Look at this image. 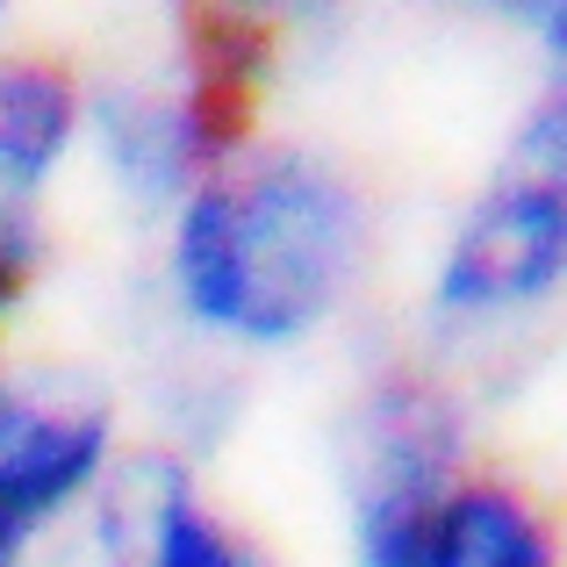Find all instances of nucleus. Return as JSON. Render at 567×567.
Returning a JSON list of instances; mask_svg holds the SVG:
<instances>
[{
	"instance_id": "nucleus-1",
	"label": "nucleus",
	"mask_w": 567,
	"mask_h": 567,
	"mask_svg": "<svg viewBox=\"0 0 567 567\" xmlns=\"http://www.w3.org/2000/svg\"><path fill=\"white\" fill-rule=\"evenodd\" d=\"M152 295L208 360H288L360 317L388 266V194L331 137L266 123L152 223Z\"/></svg>"
},
{
	"instance_id": "nucleus-2",
	"label": "nucleus",
	"mask_w": 567,
	"mask_h": 567,
	"mask_svg": "<svg viewBox=\"0 0 567 567\" xmlns=\"http://www.w3.org/2000/svg\"><path fill=\"white\" fill-rule=\"evenodd\" d=\"M567 295V94L539 65L488 166L445 208L416 274V346L460 381L474 360L525 346Z\"/></svg>"
},
{
	"instance_id": "nucleus-3",
	"label": "nucleus",
	"mask_w": 567,
	"mask_h": 567,
	"mask_svg": "<svg viewBox=\"0 0 567 567\" xmlns=\"http://www.w3.org/2000/svg\"><path fill=\"white\" fill-rule=\"evenodd\" d=\"M280 80L288 58L223 0H166V29L144 58L86 65L80 173L109 208L152 230L194 181L274 123Z\"/></svg>"
},
{
	"instance_id": "nucleus-4",
	"label": "nucleus",
	"mask_w": 567,
	"mask_h": 567,
	"mask_svg": "<svg viewBox=\"0 0 567 567\" xmlns=\"http://www.w3.org/2000/svg\"><path fill=\"white\" fill-rule=\"evenodd\" d=\"M346 532L360 567H410L431 517L474 474V395L424 346L381 352L331 416Z\"/></svg>"
},
{
	"instance_id": "nucleus-5",
	"label": "nucleus",
	"mask_w": 567,
	"mask_h": 567,
	"mask_svg": "<svg viewBox=\"0 0 567 567\" xmlns=\"http://www.w3.org/2000/svg\"><path fill=\"white\" fill-rule=\"evenodd\" d=\"M86 65L65 43L22 37L0 58V288L14 302L43 288L58 259V202L80 181Z\"/></svg>"
},
{
	"instance_id": "nucleus-6",
	"label": "nucleus",
	"mask_w": 567,
	"mask_h": 567,
	"mask_svg": "<svg viewBox=\"0 0 567 567\" xmlns=\"http://www.w3.org/2000/svg\"><path fill=\"white\" fill-rule=\"evenodd\" d=\"M86 511L101 567H274L251 532L202 496V474L173 445H123Z\"/></svg>"
},
{
	"instance_id": "nucleus-7",
	"label": "nucleus",
	"mask_w": 567,
	"mask_h": 567,
	"mask_svg": "<svg viewBox=\"0 0 567 567\" xmlns=\"http://www.w3.org/2000/svg\"><path fill=\"white\" fill-rule=\"evenodd\" d=\"M410 567H560V539L525 482L474 467L431 517Z\"/></svg>"
},
{
	"instance_id": "nucleus-8",
	"label": "nucleus",
	"mask_w": 567,
	"mask_h": 567,
	"mask_svg": "<svg viewBox=\"0 0 567 567\" xmlns=\"http://www.w3.org/2000/svg\"><path fill=\"white\" fill-rule=\"evenodd\" d=\"M460 22H482L496 37L525 43L539 65H560V37H567V0H439Z\"/></svg>"
},
{
	"instance_id": "nucleus-9",
	"label": "nucleus",
	"mask_w": 567,
	"mask_h": 567,
	"mask_svg": "<svg viewBox=\"0 0 567 567\" xmlns=\"http://www.w3.org/2000/svg\"><path fill=\"white\" fill-rule=\"evenodd\" d=\"M37 539H43V532L29 525V517L14 511V503H0V567H22V554H29Z\"/></svg>"
},
{
	"instance_id": "nucleus-10",
	"label": "nucleus",
	"mask_w": 567,
	"mask_h": 567,
	"mask_svg": "<svg viewBox=\"0 0 567 567\" xmlns=\"http://www.w3.org/2000/svg\"><path fill=\"white\" fill-rule=\"evenodd\" d=\"M14 317H22V302L0 288V402H8V388H14V367H8V323H14Z\"/></svg>"
},
{
	"instance_id": "nucleus-11",
	"label": "nucleus",
	"mask_w": 567,
	"mask_h": 567,
	"mask_svg": "<svg viewBox=\"0 0 567 567\" xmlns=\"http://www.w3.org/2000/svg\"><path fill=\"white\" fill-rule=\"evenodd\" d=\"M22 43V0H0V58Z\"/></svg>"
}]
</instances>
